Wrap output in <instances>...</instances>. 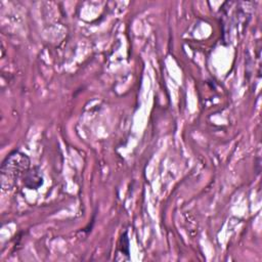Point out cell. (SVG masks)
Segmentation results:
<instances>
[{
    "mask_svg": "<svg viewBox=\"0 0 262 262\" xmlns=\"http://www.w3.org/2000/svg\"><path fill=\"white\" fill-rule=\"evenodd\" d=\"M21 179L24 185L29 189H38L43 184V176L39 167L30 168Z\"/></svg>",
    "mask_w": 262,
    "mask_h": 262,
    "instance_id": "cell-2",
    "label": "cell"
},
{
    "mask_svg": "<svg viewBox=\"0 0 262 262\" xmlns=\"http://www.w3.org/2000/svg\"><path fill=\"white\" fill-rule=\"evenodd\" d=\"M118 255H126L127 258L129 259V238H128V234L127 231H125L119 241V245H118V249H117V256Z\"/></svg>",
    "mask_w": 262,
    "mask_h": 262,
    "instance_id": "cell-3",
    "label": "cell"
},
{
    "mask_svg": "<svg viewBox=\"0 0 262 262\" xmlns=\"http://www.w3.org/2000/svg\"><path fill=\"white\" fill-rule=\"evenodd\" d=\"M31 168L29 157L20 150H12L1 164V187L3 190L11 189L16 181Z\"/></svg>",
    "mask_w": 262,
    "mask_h": 262,
    "instance_id": "cell-1",
    "label": "cell"
}]
</instances>
